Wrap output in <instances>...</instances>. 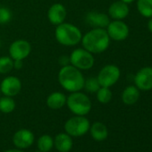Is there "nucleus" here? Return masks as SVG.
<instances>
[{"label":"nucleus","instance_id":"nucleus-14","mask_svg":"<svg viewBox=\"0 0 152 152\" xmlns=\"http://www.w3.org/2000/svg\"><path fill=\"white\" fill-rule=\"evenodd\" d=\"M86 23L93 28L105 29L110 23L109 16L104 13L90 12L86 15Z\"/></svg>","mask_w":152,"mask_h":152},{"label":"nucleus","instance_id":"nucleus-22","mask_svg":"<svg viewBox=\"0 0 152 152\" xmlns=\"http://www.w3.org/2000/svg\"><path fill=\"white\" fill-rule=\"evenodd\" d=\"M137 9L142 16L146 18H151L152 17V0H138Z\"/></svg>","mask_w":152,"mask_h":152},{"label":"nucleus","instance_id":"nucleus-29","mask_svg":"<svg viewBox=\"0 0 152 152\" xmlns=\"http://www.w3.org/2000/svg\"><path fill=\"white\" fill-rule=\"evenodd\" d=\"M5 152H24V151H23V149H20V148H12V149L6 150Z\"/></svg>","mask_w":152,"mask_h":152},{"label":"nucleus","instance_id":"nucleus-25","mask_svg":"<svg viewBox=\"0 0 152 152\" xmlns=\"http://www.w3.org/2000/svg\"><path fill=\"white\" fill-rule=\"evenodd\" d=\"M99 88H100V85L97 77H89L88 79H85L83 89H85L88 92L96 93Z\"/></svg>","mask_w":152,"mask_h":152},{"label":"nucleus","instance_id":"nucleus-16","mask_svg":"<svg viewBox=\"0 0 152 152\" xmlns=\"http://www.w3.org/2000/svg\"><path fill=\"white\" fill-rule=\"evenodd\" d=\"M72 136L65 133H59L54 139V146L59 152H69L72 148Z\"/></svg>","mask_w":152,"mask_h":152},{"label":"nucleus","instance_id":"nucleus-10","mask_svg":"<svg viewBox=\"0 0 152 152\" xmlns=\"http://www.w3.org/2000/svg\"><path fill=\"white\" fill-rule=\"evenodd\" d=\"M23 84L21 80L16 76L9 75L0 83V91L4 96L15 97L18 95L22 90Z\"/></svg>","mask_w":152,"mask_h":152},{"label":"nucleus","instance_id":"nucleus-11","mask_svg":"<svg viewBox=\"0 0 152 152\" xmlns=\"http://www.w3.org/2000/svg\"><path fill=\"white\" fill-rule=\"evenodd\" d=\"M135 86L141 91L152 90V67H143L134 77Z\"/></svg>","mask_w":152,"mask_h":152},{"label":"nucleus","instance_id":"nucleus-1","mask_svg":"<svg viewBox=\"0 0 152 152\" xmlns=\"http://www.w3.org/2000/svg\"><path fill=\"white\" fill-rule=\"evenodd\" d=\"M58 83L68 92L81 91L84 87L85 78L81 70L67 64L62 66L58 72Z\"/></svg>","mask_w":152,"mask_h":152},{"label":"nucleus","instance_id":"nucleus-31","mask_svg":"<svg viewBox=\"0 0 152 152\" xmlns=\"http://www.w3.org/2000/svg\"><path fill=\"white\" fill-rule=\"evenodd\" d=\"M121 1H123V2H124V3H126V4H130V3L133 2L134 0H121Z\"/></svg>","mask_w":152,"mask_h":152},{"label":"nucleus","instance_id":"nucleus-4","mask_svg":"<svg viewBox=\"0 0 152 152\" xmlns=\"http://www.w3.org/2000/svg\"><path fill=\"white\" fill-rule=\"evenodd\" d=\"M66 106L75 115H86L91 110V101L90 98L81 92L75 91L66 98Z\"/></svg>","mask_w":152,"mask_h":152},{"label":"nucleus","instance_id":"nucleus-5","mask_svg":"<svg viewBox=\"0 0 152 152\" xmlns=\"http://www.w3.org/2000/svg\"><path fill=\"white\" fill-rule=\"evenodd\" d=\"M91 127L90 121L84 115H75L69 118L64 124V130L72 137H81L85 135Z\"/></svg>","mask_w":152,"mask_h":152},{"label":"nucleus","instance_id":"nucleus-26","mask_svg":"<svg viewBox=\"0 0 152 152\" xmlns=\"http://www.w3.org/2000/svg\"><path fill=\"white\" fill-rule=\"evenodd\" d=\"M12 19V12L9 8L0 7V24H7Z\"/></svg>","mask_w":152,"mask_h":152},{"label":"nucleus","instance_id":"nucleus-7","mask_svg":"<svg viewBox=\"0 0 152 152\" xmlns=\"http://www.w3.org/2000/svg\"><path fill=\"white\" fill-rule=\"evenodd\" d=\"M120 75V69L116 65L107 64L99 71L97 79L99 83L100 87L110 88L118 82Z\"/></svg>","mask_w":152,"mask_h":152},{"label":"nucleus","instance_id":"nucleus-13","mask_svg":"<svg viewBox=\"0 0 152 152\" xmlns=\"http://www.w3.org/2000/svg\"><path fill=\"white\" fill-rule=\"evenodd\" d=\"M67 15L66 8L60 3L53 4L48 10V19L53 25H59L64 23Z\"/></svg>","mask_w":152,"mask_h":152},{"label":"nucleus","instance_id":"nucleus-24","mask_svg":"<svg viewBox=\"0 0 152 152\" xmlns=\"http://www.w3.org/2000/svg\"><path fill=\"white\" fill-rule=\"evenodd\" d=\"M97 93V99L99 102L102 104H107L112 99V91L109 88L107 87H100Z\"/></svg>","mask_w":152,"mask_h":152},{"label":"nucleus","instance_id":"nucleus-33","mask_svg":"<svg viewBox=\"0 0 152 152\" xmlns=\"http://www.w3.org/2000/svg\"><path fill=\"white\" fill-rule=\"evenodd\" d=\"M36 152H41V151H39H39H36Z\"/></svg>","mask_w":152,"mask_h":152},{"label":"nucleus","instance_id":"nucleus-28","mask_svg":"<svg viewBox=\"0 0 152 152\" xmlns=\"http://www.w3.org/2000/svg\"><path fill=\"white\" fill-rule=\"evenodd\" d=\"M23 60H14V69L20 70L23 68Z\"/></svg>","mask_w":152,"mask_h":152},{"label":"nucleus","instance_id":"nucleus-34","mask_svg":"<svg viewBox=\"0 0 152 152\" xmlns=\"http://www.w3.org/2000/svg\"><path fill=\"white\" fill-rule=\"evenodd\" d=\"M0 95H1V91H0Z\"/></svg>","mask_w":152,"mask_h":152},{"label":"nucleus","instance_id":"nucleus-12","mask_svg":"<svg viewBox=\"0 0 152 152\" xmlns=\"http://www.w3.org/2000/svg\"><path fill=\"white\" fill-rule=\"evenodd\" d=\"M34 142V134L28 129H21L17 131L13 137L14 145L20 149H25L31 147Z\"/></svg>","mask_w":152,"mask_h":152},{"label":"nucleus","instance_id":"nucleus-23","mask_svg":"<svg viewBox=\"0 0 152 152\" xmlns=\"http://www.w3.org/2000/svg\"><path fill=\"white\" fill-rule=\"evenodd\" d=\"M14 69V60L8 56H4L0 57V73L7 74Z\"/></svg>","mask_w":152,"mask_h":152},{"label":"nucleus","instance_id":"nucleus-32","mask_svg":"<svg viewBox=\"0 0 152 152\" xmlns=\"http://www.w3.org/2000/svg\"><path fill=\"white\" fill-rule=\"evenodd\" d=\"M0 49H1V42H0Z\"/></svg>","mask_w":152,"mask_h":152},{"label":"nucleus","instance_id":"nucleus-27","mask_svg":"<svg viewBox=\"0 0 152 152\" xmlns=\"http://www.w3.org/2000/svg\"><path fill=\"white\" fill-rule=\"evenodd\" d=\"M58 63H59L62 66L70 64V58H69V56H62L59 58Z\"/></svg>","mask_w":152,"mask_h":152},{"label":"nucleus","instance_id":"nucleus-19","mask_svg":"<svg viewBox=\"0 0 152 152\" xmlns=\"http://www.w3.org/2000/svg\"><path fill=\"white\" fill-rule=\"evenodd\" d=\"M140 99V91L136 86L126 87L122 93V100L125 105H133Z\"/></svg>","mask_w":152,"mask_h":152},{"label":"nucleus","instance_id":"nucleus-6","mask_svg":"<svg viewBox=\"0 0 152 152\" xmlns=\"http://www.w3.org/2000/svg\"><path fill=\"white\" fill-rule=\"evenodd\" d=\"M70 64L79 70H89L93 67L95 59L93 54L85 48H76L69 56Z\"/></svg>","mask_w":152,"mask_h":152},{"label":"nucleus","instance_id":"nucleus-3","mask_svg":"<svg viewBox=\"0 0 152 152\" xmlns=\"http://www.w3.org/2000/svg\"><path fill=\"white\" fill-rule=\"evenodd\" d=\"M55 37L59 44L65 47H73L81 42L83 34L77 26L68 23H63L56 26Z\"/></svg>","mask_w":152,"mask_h":152},{"label":"nucleus","instance_id":"nucleus-15","mask_svg":"<svg viewBox=\"0 0 152 152\" xmlns=\"http://www.w3.org/2000/svg\"><path fill=\"white\" fill-rule=\"evenodd\" d=\"M129 15L128 4L123 1H116L111 4L108 8V15L114 20H123Z\"/></svg>","mask_w":152,"mask_h":152},{"label":"nucleus","instance_id":"nucleus-30","mask_svg":"<svg viewBox=\"0 0 152 152\" xmlns=\"http://www.w3.org/2000/svg\"><path fill=\"white\" fill-rule=\"evenodd\" d=\"M148 28L149 31L152 33V17L149 19V21H148Z\"/></svg>","mask_w":152,"mask_h":152},{"label":"nucleus","instance_id":"nucleus-2","mask_svg":"<svg viewBox=\"0 0 152 152\" xmlns=\"http://www.w3.org/2000/svg\"><path fill=\"white\" fill-rule=\"evenodd\" d=\"M83 48L92 54L105 52L110 44V38L107 30L102 28H93L84 34L81 40Z\"/></svg>","mask_w":152,"mask_h":152},{"label":"nucleus","instance_id":"nucleus-8","mask_svg":"<svg viewBox=\"0 0 152 152\" xmlns=\"http://www.w3.org/2000/svg\"><path fill=\"white\" fill-rule=\"evenodd\" d=\"M31 52V45L28 40L17 39L9 47V56L13 60H24Z\"/></svg>","mask_w":152,"mask_h":152},{"label":"nucleus","instance_id":"nucleus-17","mask_svg":"<svg viewBox=\"0 0 152 152\" xmlns=\"http://www.w3.org/2000/svg\"><path fill=\"white\" fill-rule=\"evenodd\" d=\"M66 98L67 97L60 91L52 92L47 98V105L49 108L54 110L61 109L66 105Z\"/></svg>","mask_w":152,"mask_h":152},{"label":"nucleus","instance_id":"nucleus-9","mask_svg":"<svg viewBox=\"0 0 152 152\" xmlns=\"http://www.w3.org/2000/svg\"><path fill=\"white\" fill-rule=\"evenodd\" d=\"M107 32L110 39L115 41H122L129 36V27L122 20H115L107 25Z\"/></svg>","mask_w":152,"mask_h":152},{"label":"nucleus","instance_id":"nucleus-21","mask_svg":"<svg viewBox=\"0 0 152 152\" xmlns=\"http://www.w3.org/2000/svg\"><path fill=\"white\" fill-rule=\"evenodd\" d=\"M37 145L39 151L48 152L52 149L54 146V139L48 134H44L39 138Z\"/></svg>","mask_w":152,"mask_h":152},{"label":"nucleus","instance_id":"nucleus-20","mask_svg":"<svg viewBox=\"0 0 152 152\" xmlns=\"http://www.w3.org/2000/svg\"><path fill=\"white\" fill-rule=\"evenodd\" d=\"M16 104L12 97H0V112L4 114H10L15 109Z\"/></svg>","mask_w":152,"mask_h":152},{"label":"nucleus","instance_id":"nucleus-18","mask_svg":"<svg viewBox=\"0 0 152 152\" xmlns=\"http://www.w3.org/2000/svg\"><path fill=\"white\" fill-rule=\"evenodd\" d=\"M91 137L97 141H102L107 138L108 131L107 126L100 122H96L91 125L90 130Z\"/></svg>","mask_w":152,"mask_h":152}]
</instances>
